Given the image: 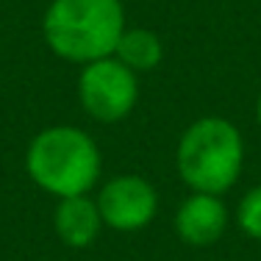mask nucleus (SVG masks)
I'll return each instance as SVG.
<instances>
[{
    "label": "nucleus",
    "mask_w": 261,
    "mask_h": 261,
    "mask_svg": "<svg viewBox=\"0 0 261 261\" xmlns=\"http://www.w3.org/2000/svg\"><path fill=\"white\" fill-rule=\"evenodd\" d=\"M125 31L120 0H50L42 17L47 47L64 61L92 64L114 56Z\"/></svg>",
    "instance_id": "1"
},
{
    "label": "nucleus",
    "mask_w": 261,
    "mask_h": 261,
    "mask_svg": "<svg viewBox=\"0 0 261 261\" xmlns=\"http://www.w3.org/2000/svg\"><path fill=\"white\" fill-rule=\"evenodd\" d=\"M25 170L39 189L61 197L89 195L103 170L95 139L75 125H50L31 139Z\"/></svg>",
    "instance_id": "2"
},
{
    "label": "nucleus",
    "mask_w": 261,
    "mask_h": 261,
    "mask_svg": "<svg viewBox=\"0 0 261 261\" xmlns=\"http://www.w3.org/2000/svg\"><path fill=\"white\" fill-rule=\"evenodd\" d=\"M175 167L192 192L222 195L242 175L245 139L225 117H200L181 134Z\"/></svg>",
    "instance_id": "3"
},
{
    "label": "nucleus",
    "mask_w": 261,
    "mask_h": 261,
    "mask_svg": "<svg viewBox=\"0 0 261 261\" xmlns=\"http://www.w3.org/2000/svg\"><path fill=\"white\" fill-rule=\"evenodd\" d=\"M78 100L97 122H120L139 100V81L114 56L84 64L78 75Z\"/></svg>",
    "instance_id": "4"
},
{
    "label": "nucleus",
    "mask_w": 261,
    "mask_h": 261,
    "mask_svg": "<svg viewBox=\"0 0 261 261\" xmlns=\"http://www.w3.org/2000/svg\"><path fill=\"white\" fill-rule=\"evenodd\" d=\"M103 225L130 233L153 222L159 211V192L142 175H114L97 195Z\"/></svg>",
    "instance_id": "5"
},
{
    "label": "nucleus",
    "mask_w": 261,
    "mask_h": 261,
    "mask_svg": "<svg viewBox=\"0 0 261 261\" xmlns=\"http://www.w3.org/2000/svg\"><path fill=\"white\" fill-rule=\"evenodd\" d=\"M175 231L192 247H211L228 231V208L220 195L192 192L175 214Z\"/></svg>",
    "instance_id": "6"
},
{
    "label": "nucleus",
    "mask_w": 261,
    "mask_h": 261,
    "mask_svg": "<svg viewBox=\"0 0 261 261\" xmlns=\"http://www.w3.org/2000/svg\"><path fill=\"white\" fill-rule=\"evenodd\" d=\"M53 228L56 236L64 242L67 247H89L97 242L103 228V217L97 208V200H89L86 195L75 197H61L53 211Z\"/></svg>",
    "instance_id": "7"
},
{
    "label": "nucleus",
    "mask_w": 261,
    "mask_h": 261,
    "mask_svg": "<svg viewBox=\"0 0 261 261\" xmlns=\"http://www.w3.org/2000/svg\"><path fill=\"white\" fill-rule=\"evenodd\" d=\"M114 59L122 61L136 75L139 72H150L164 59V45H161L159 34H153L147 28H125L120 42H117Z\"/></svg>",
    "instance_id": "8"
},
{
    "label": "nucleus",
    "mask_w": 261,
    "mask_h": 261,
    "mask_svg": "<svg viewBox=\"0 0 261 261\" xmlns=\"http://www.w3.org/2000/svg\"><path fill=\"white\" fill-rule=\"evenodd\" d=\"M236 222L250 239L261 242V186L250 189L236 208Z\"/></svg>",
    "instance_id": "9"
},
{
    "label": "nucleus",
    "mask_w": 261,
    "mask_h": 261,
    "mask_svg": "<svg viewBox=\"0 0 261 261\" xmlns=\"http://www.w3.org/2000/svg\"><path fill=\"white\" fill-rule=\"evenodd\" d=\"M256 120H258V125H261V92H258V100H256Z\"/></svg>",
    "instance_id": "10"
}]
</instances>
